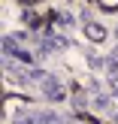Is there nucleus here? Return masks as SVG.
I'll return each instance as SVG.
<instances>
[{"mask_svg": "<svg viewBox=\"0 0 118 124\" xmlns=\"http://www.w3.org/2000/svg\"><path fill=\"white\" fill-rule=\"evenodd\" d=\"M3 54H6V58L21 61V64H33V58H30V54L24 52L21 46H18V39H15L12 33H6V36H3Z\"/></svg>", "mask_w": 118, "mask_h": 124, "instance_id": "f257e3e1", "label": "nucleus"}, {"mask_svg": "<svg viewBox=\"0 0 118 124\" xmlns=\"http://www.w3.org/2000/svg\"><path fill=\"white\" fill-rule=\"evenodd\" d=\"M42 97L52 100V103H61V100H64V85H61L58 76H52V73L46 76V82H42Z\"/></svg>", "mask_w": 118, "mask_h": 124, "instance_id": "f03ea898", "label": "nucleus"}, {"mask_svg": "<svg viewBox=\"0 0 118 124\" xmlns=\"http://www.w3.org/2000/svg\"><path fill=\"white\" fill-rule=\"evenodd\" d=\"M85 33H88V36H91L94 42H100L103 36H106V33H103V27H100V24H88V27H85Z\"/></svg>", "mask_w": 118, "mask_h": 124, "instance_id": "7ed1b4c3", "label": "nucleus"}, {"mask_svg": "<svg viewBox=\"0 0 118 124\" xmlns=\"http://www.w3.org/2000/svg\"><path fill=\"white\" fill-rule=\"evenodd\" d=\"M94 109H100V112H106V109H109V97H106V94H100V97L94 100Z\"/></svg>", "mask_w": 118, "mask_h": 124, "instance_id": "20e7f679", "label": "nucleus"}, {"mask_svg": "<svg viewBox=\"0 0 118 124\" xmlns=\"http://www.w3.org/2000/svg\"><path fill=\"white\" fill-rule=\"evenodd\" d=\"M58 21L64 24V27H73V24H76V18H73V15H67V12H61V15H58Z\"/></svg>", "mask_w": 118, "mask_h": 124, "instance_id": "39448f33", "label": "nucleus"}, {"mask_svg": "<svg viewBox=\"0 0 118 124\" xmlns=\"http://www.w3.org/2000/svg\"><path fill=\"white\" fill-rule=\"evenodd\" d=\"M115 39H118V27H115Z\"/></svg>", "mask_w": 118, "mask_h": 124, "instance_id": "423d86ee", "label": "nucleus"}, {"mask_svg": "<svg viewBox=\"0 0 118 124\" xmlns=\"http://www.w3.org/2000/svg\"><path fill=\"white\" fill-rule=\"evenodd\" d=\"M115 121H118V112H115Z\"/></svg>", "mask_w": 118, "mask_h": 124, "instance_id": "0eeeda50", "label": "nucleus"}]
</instances>
